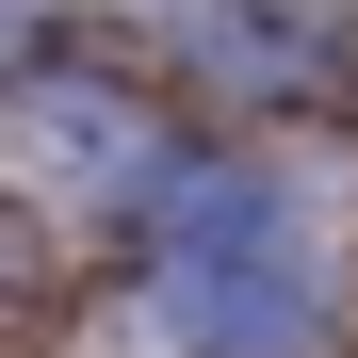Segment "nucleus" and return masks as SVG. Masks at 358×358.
Returning a JSON list of instances; mask_svg holds the SVG:
<instances>
[{
	"label": "nucleus",
	"mask_w": 358,
	"mask_h": 358,
	"mask_svg": "<svg viewBox=\"0 0 358 358\" xmlns=\"http://www.w3.org/2000/svg\"><path fill=\"white\" fill-rule=\"evenodd\" d=\"M147 293L196 358H293L310 342V212L277 196L261 163H196L163 196V245H147Z\"/></svg>",
	"instance_id": "nucleus-1"
},
{
	"label": "nucleus",
	"mask_w": 358,
	"mask_h": 358,
	"mask_svg": "<svg viewBox=\"0 0 358 358\" xmlns=\"http://www.w3.org/2000/svg\"><path fill=\"white\" fill-rule=\"evenodd\" d=\"M0 131H17V163L49 179V196H147V179H163V131L114 82H17Z\"/></svg>",
	"instance_id": "nucleus-2"
}]
</instances>
